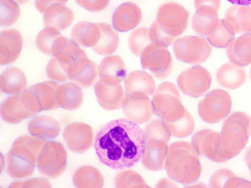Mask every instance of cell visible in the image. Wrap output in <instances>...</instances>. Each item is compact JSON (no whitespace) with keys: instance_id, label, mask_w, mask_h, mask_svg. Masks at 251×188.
I'll return each mask as SVG.
<instances>
[{"instance_id":"obj_6","label":"cell","mask_w":251,"mask_h":188,"mask_svg":"<svg viewBox=\"0 0 251 188\" xmlns=\"http://www.w3.org/2000/svg\"><path fill=\"white\" fill-rule=\"evenodd\" d=\"M87 57L85 52L75 43L69 40L63 49L51 59L46 66L48 77L58 82L70 79L79 61Z\"/></svg>"},{"instance_id":"obj_18","label":"cell","mask_w":251,"mask_h":188,"mask_svg":"<svg viewBox=\"0 0 251 188\" xmlns=\"http://www.w3.org/2000/svg\"><path fill=\"white\" fill-rule=\"evenodd\" d=\"M20 32L14 28L5 29L0 34V64H9L19 57L23 45Z\"/></svg>"},{"instance_id":"obj_9","label":"cell","mask_w":251,"mask_h":188,"mask_svg":"<svg viewBox=\"0 0 251 188\" xmlns=\"http://www.w3.org/2000/svg\"><path fill=\"white\" fill-rule=\"evenodd\" d=\"M142 67L149 70L156 78L164 80L173 69L172 56L166 46L157 42L148 45L140 55Z\"/></svg>"},{"instance_id":"obj_5","label":"cell","mask_w":251,"mask_h":188,"mask_svg":"<svg viewBox=\"0 0 251 188\" xmlns=\"http://www.w3.org/2000/svg\"><path fill=\"white\" fill-rule=\"evenodd\" d=\"M192 143L199 154L214 162L223 163L238 155L224 134L212 129L196 133Z\"/></svg>"},{"instance_id":"obj_16","label":"cell","mask_w":251,"mask_h":188,"mask_svg":"<svg viewBox=\"0 0 251 188\" xmlns=\"http://www.w3.org/2000/svg\"><path fill=\"white\" fill-rule=\"evenodd\" d=\"M95 92L99 104L107 110L117 109L123 107L126 99L121 83L110 84L100 79L95 86Z\"/></svg>"},{"instance_id":"obj_8","label":"cell","mask_w":251,"mask_h":188,"mask_svg":"<svg viewBox=\"0 0 251 188\" xmlns=\"http://www.w3.org/2000/svg\"><path fill=\"white\" fill-rule=\"evenodd\" d=\"M67 153L63 144L49 141L42 146L37 161L39 171L45 177H57L64 171L67 164Z\"/></svg>"},{"instance_id":"obj_31","label":"cell","mask_w":251,"mask_h":188,"mask_svg":"<svg viewBox=\"0 0 251 188\" xmlns=\"http://www.w3.org/2000/svg\"><path fill=\"white\" fill-rule=\"evenodd\" d=\"M56 100L59 107L68 110H75L80 106L83 101V93L80 87L72 83L59 85Z\"/></svg>"},{"instance_id":"obj_50","label":"cell","mask_w":251,"mask_h":188,"mask_svg":"<svg viewBox=\"0 0 251 188\" xmlns=\"http://www.w3.org/2000/svg\"><path fill=\"white\" fill-rule=\"evenodd\" d=\"M250 79L251 81V68L250 71Z\"/></svg>"},{"instance_id":"obj_48","label":"cell","mask_w":251,"mask_h":188,"mask_svg":"<svg viewBox=\"0 0 251 188\" xmlns=\"http://www.w3.org/2000/svg\"><path fill=\"white\" fill-rule=\"evenodd\" d=\"M230 3L237 5H247L251 4V0H227Z\"/></svg>"},{"instance_id":"obj_4","label":"cell","mask_w":251,"mask_h":188,"mask_svg":"<svg viewBox=\"0 0 251 188\" xmlns=\"http://www.w3.org/2000/svg\"><path fill=\"white\" fill-rule=\"evenodd\" d=\"M45 141L36 137L25 135L13 142L11 150L5 156V169L14 178L30 176Z\"/></svg>"},{"instance_id":"obj_29","label":"cell","mask_w":251,"mask_h":188,"mask_svg":"<svg viewBox=\"0 0 251 188\" xmlns=\"http://www.w3.org/2000/svg\"><path fill=\"white\" fill-rule=\"evenodd\" d=\"M60 127L58 121L48 116H38L30 120L28 125L29 133L43 140H50L59 133Z\"/></svg>"},{"instance_id":"obj_39","label":"cell","mask_w":251,"mask_h":188,"mask_svg":"<svg viewBox=\"0 0 251 188\" xmlns=\"http://www.w3.org/2000/svg\"><path fill=\"white\" fill-rule=\"evenodd\" d=\"M152 42H155L150 28L140 27L134 30L130 34L128 44L130 51L139 57L144 49Z\"/></svg>"},{"instance_id":"obj_44","label":"cell","mask_w":251,"mask_h":188,"mask_svg":"<svg viewBox=\"0 0 251 188\" xmlns=\"http://www.w3.org/2000/svg\"><path fill=\"white\" fill-rule=\"evenodd\" d=\"M196 11L218 12L220 6V0H194Z\"/></svg>"},{"instance_id":"obj_21","label":"cell","mask_w":251,"mask_h":188,"mask_svg":"<svg viewBox=\"0 0 251 188\" xmlns=\"http://www.w3.org/2000/svg\"><path fill=\"white\" fill-rule=\"evenodd\" d=\"M122 107L126 118L137 124L146 122L154 113L152 101L149 97H137L127 95Z\"/></svg>"},{"instance_id":"obj_11","label":"cell","mask_w":251,"mask_h":188,"mask_svg":"<svg viewBox=\"0 0 251 188\" xmlns=\"http://www.w3.org/2000/svg\"><path fill=\"white\" fill-rule=\"evenodd\" d=\"M231 105V98L228 93L222 89H216L200 101L198 113L204 122L216 123L228 115Z\"/></svg>"},{"instance_id":"obj_26","label":"cell","mask_w":251,"mask_h":188,"mask_svg":"<svg viewBox=\"0 0 251 188\" xmlns=\"http://www.w3.org/2000/svg\"><path fill=\"white\" fill-rule=\"evenodd\" d=\"M216 78L222 86L234 90L244 84L246 79V73L242 67L231 62L224 64L218 70Z\"/></svg>"},{"instance_id":"obj_33","label":"cell","mask_w":251,"mask_h":188,"mask_svg":"<svg viewBox=\"0 0 251 188\" xmlns=\"http://www.w3.org/2000/svg\"><path fill=\"white\" fill-rule=\"evenodd\" d=\"M100 29V36L97 43L92 48L97 53L109 55L117 48L119 38L117 32L109 25L104 23H97Z\"/></svg>"},{"instance_id":"obj_17","label":"cell","mask_w":251,"mask_h":188,"mask_svg":"<svg viewBox=\"0 0 251 188\" xmlns=\"http://www.w3.org/2000/svg\"><path fill=\"white\" fill-rule=\"evenodd\" d=\"M168 142L157 139H146L142 164L148 170L158 171L165 167Z\"/></svg>"},{"instance_id":"obj_49","label":"cell","mask_w":251,"mask_h":188,"mask_svg":"<svg viewBox=\"0 0 251 188\" xmlns=\"http://www.w3.org/2000/svg\"><path fill=\"white\" fill-rule=\"evenodd\" d=\"M18 4H23L27 2L30 0H12Z\"/></svg>"},{"instance_id":"obj_2","label":"cell","mask_w":251,"mask_h":188,"mask_svg":"<svg viewBox=\"0 0 251 188\" xmlns=\"http://www.w3.org/2000/svg\"><path fill=\"white\" fill-rule=\"evenodd\" d=\"M165 168L169 176L181 184L198 180L201 167L193 144L182 141L172 143L168 148Z\"/></svg>"},{"instance_id":"obj_42","label":"cell","mask_w":251,"mask_h":188,"mask_svg":"<svg viewBox=\"0 0 251 188\" xmlns=\"http://www.w3.org/2000/svg\"><path fill=\"white\" fill-rule=\"evenodd\" d=\"M218 19L217 13L196 11L192 19V27L198 34L206 35L209 27Z\"/></svg>"},{"instance_id":"obj_37","label":"cell","mask_w":251,"mask_h":188,"mask_svg":"<svg viewBox=\"0 0 251 188\" xmlns=\"http://www.w3.org/2000/svg\"><path fill=\"white\" fill-rule=\"evenodd\" d=\"M234 35L226 25L223 19H218L209 27L205 36L210 45L223 48L227 47L234 39Z\"/></svg>"},{"instance_id":"obj_45","label":"cell","mask_w":251,"mask_h":188,"mask_svg":"<svg viewBox=\"0 0 251 188\" xmlns=\"http://www.w3.org/2000/svg\"><path fill=\"white\" fill-rule=\"evenodd\" d=\"M68 0H35V6L41 13H44L50 7L58 4L64 5Z\"/></svg>"},{"instance_id":"obj_12","label":"cell","mask_w":251,"mask_h":188,"mask_svg":"<svg viewBox=\"0 0 251 188\" xmlns=\"http://www.w3.org/2000/svg\"><path fill=\"white\" fill-rule=\"evenodd\" d=\"M221 132L239 154L247 144L251 133V117L242 112L232 113L224 122Z\"/></svg>"},{"instance_id":"obj_30","label":"cell","mask_w":251,"mask_h":188,"mask_svg":"<svg viewBox=\"0 0 251 188\" xmlns=\"http://www.w3.org/2000/svg\"><path fill=\"white\" fill-rule=\"evenodd\" d=\"M100 29L97 24L87 22L76 24L71 31L73 41L77 45L85 47H93L98 42Z\"/></svg>"},{"instance_id":"obj_3","label":"cell","mask_w":251,"mask_h":188,"mask_svg":"<svg viewBox=\"0 0 251 188\" xmlns=\"http://www.w3.org/2000/svg\"><path fill=\"white\" fill-rule=\"evenodd\" d=\"M188 24L189 14L186 8L178 3L170 1L158 7L156 18L150 29L154 42L167 47L176 42Z\"/></svg>"},{"instance_id":"obj_38","label":"cell","mask_w":251,"mask_h":188,"mask_svg":"<svg viewBox=\"0 0 251 188\" xmlns=\"http://www.w3.org/2000/svg\"><path fill=\"white\" fill-rule=\"evenodd\" d=\"M164 123L171 135L178 138L189 136L195 128L194 119L187 110L173 121Z\"/></svg>"},{"instance_id":"obj_46","label":"cell","mask_w":251,"mask_h":188,"mask_svg":"<svg viewBox=\"0 0 251 188\" xmlns=\"http://www.w3.org/2000/svg\"><path fill=\"white\" fill-rule=\"evenodd\" d=\"M174 180L165 178L160 180L156 184V188H178V186Z\"/></svg>"},{"instance_id":"obj_20","label":"cell","mask_w":251,"mask_h":188,"mask_svg":"<svg viewBox=\"0 0 251 188\" xmlns=\"http://www.w3.org/2000/svg\"><path fill=\"white\" fill-rule=\"evenodd\" d=\"M124 86L128 95L147 97L154 92L155 84L153 78L147 72L135 70L126 77Z\"/></svg>"},{"instance_id":"obj_27","label":"cell","mask_w":251,"mask_h":188,"mask_svg":"<svg viewBox=\"0 0 251 188\" xmlns=\"http://www.w3.org/2000/svg\"><path fill=\"white\" fill-rule=\"evenodd\" d=\"M74 15L70 8L63 4L52 5L48 8L44 13V23L46 27L62 30L71 24Z\"/></svg>"},{"instance_id":"obj_13","label":"cell","mask_w":251,"mask_h":188,"mask_svg":"<svg viewBox=\"0 0 251 188\" xmlns=\"http://www.w3.org/2000/svg\"><path fill=\"white\" fill-rule=\"evenodd\" d=\"M177 83L183 94L198 98L209 90L211 76L207 69L196 66L180 73L177 77Z\"/></svg>"},{"instance_id":"obj_25","label":"cell","mask_w":251,"mask_h":188,"mask_svg":"<svg viewBox=\"0 0 251 188\" xmlns=\"http://www.w3.org/2000/svg\"><path fill=\"white\" fill-rule=\"evenodd\" d=\"M227 55L235 65L245 67L251 63V34L233 39L227 46Z\"/></svg>"},{"instance_id":"obj_24","label":"cell","mask_w":251,"mask_h":188,"mask_svg":"<svg viewBox=\"0 0 251 188\" xmlns=\"http://www.w3.org/2000/svg\"><path fill=\"white\" fill-rule=\"evenodd\" d=\"M126 69L122 59L118 55L105 57L100 67V79L110 84H118L125 79Z\"/></svg>"},{"instance_id":"obj_23","label":"cell","mask_w":251,"mask_h":188,"mask_svg":"<svg viewBox=\"0 0 251 188\" xmlns=\"http://www.w3.org/2000/svg\"><path fill=\"white\" fill-rule=\"evenodd\" d=\"M68 41L55 28L46 27L37 35L36 44L43 53L54 56L59 53Z\"/></svg>"},{"instance_id":"obj_40","label":"cell","mask_w":251,"mask_h":188,"mask_svg":"<svg viewBox=\"0 0 251 188\" xmlns=\"http://www.w3.org/2000/svg\"><path fill=\"white\" fill-rule=\"evenodd\" d=\"M115 187L117 188H150L142 177L130 169H123L114 178Z\"/></svg>"},{"instance_id":"obj_14","label":"cell","mask_w":251,"mask_h":188,"mask_svg":"<svg viewBox=\"0 0 251 188\" xmlns=\"http://www.w3.org/2000/svg\"><path fill=\"white\" fill-rule=\"evenodd\" d=\"M152 103L155 114L163 119L167 113L182 104L179 91L174 84L163 82L154 91Z\"/></svg>"},{"instance_id":"obj_41","label":"cell","mask_w":251,"mask_h":188,"mask_svg":"<svg viewBox=\"0 0 251 188\" xmlns=\"http://www.w3.org/2000/svg\"><path fill=\"white\" fill-rule=\"evenodd\" d=\"M0 24L9 26L18 20L20 9L17 3L12 0H0Z\"/></svg>"},{"instance_id":"obj_32","label":"cell","mask_w":251,"mask_h":188,"mask_svg":"<svg viewBox=\"0 0 251 188\" xmlns=\"http://www.w3.org/2000/svg\"><path fill=\"white\" fill-rule=\"evenodd\" d=\"M0 89L8 94H14L25 90L26 79L24 72L19 68L11 67L0 75Z\"/></svg>"},{"instance_id":"obj_10","label":"cell","mask_w":251,"mask_h":188,"mask_svg":"<svg viewBox=\"0 0 251 188\" xmlns=\"http://www.w3.org/2000/svg\"><path fill=\"white\" fill-rule=\"evenodd\" d=\"M173 49L177 60L191 65L204 63L212 51L208 40L196 36H187L177 39Z\"/></svg>"},{"instance_id":"obj_28","label":"cell","mask_w":251,"mask_h":188,"mask_svg":"<svg viewBox=\"0 0 251 188\" xmlns=\"http://www.w3.org/2000/svg\"><path fill=\"white\" fill-rule=\"evenodd\" d=\"M99 74L98 65L87 57L77 63L70 79L79 87L85 88L92 86Z\"/></svg>"},{"instance_id":"obj_7","label":"cell","mask_w":251,"mask_h":188,"mask_svg":"<svg viewBox=\"0 0 251 188\" xmlns=\"http://www.w3.org/2000/svg\"><path fill=\"white\" fill-rule=\"evenodd\" d=\"M41 111L38 100L29 88L8 97L0 106L2 119L10 123H19Z\"/></svg>"},{"instance_id":"obj_22","label":"cell","mask_w":251,"mask_h":188,"mask_svg":"<svg viewBox=\"0 0 251 188\" xmlns=\"http://www.w3.org/2000/svg\"><path fill=\"white\" fill-rule=\"evenodd\" d=\"M223 20L234 34H251V5L231 6L226 11Z\"/></svg>"},{"instance_id":"obj_1","label":"cell","mask_w":251,"mask_h":188,"mask_svg":"<svg viewBox=\"0 0 251 188\" xmlns=\"http://www.w3.org/2000/svg\"><path fill=\"white\" fill-rule=\"evenodd\" d=\"M146 145L144 132L127 118L111 120L98 131L94 141L100 161L115 169L129 168L140 161Z\"/></svg>"},{"instance_id":"obj_35","label":"cell","mask_w":251,"mask_h":188,"mask_svg":"<svg viewBox=\"0 0 251 188\" xmlns=\"http://www.w3.org/2000/svg\"><path fill=\"white\" fill-rule=\"evenodd\" d=\"M209 184L211 188H251V182L238 177L226 168H221L214 172Z\"/></svg>"},{"instance_id":"obj_47","label":"cell","mask_w":251,"mask_h":188,"mask_svg":"<svg viewBox=\"0 0 251 188\" xmlns=\"http://www.w3.org/2000/svg\"><path fill=\"white\" fill-rule=\"evenodd\" d=\"M245 160L251 174V145L249 146L246 151Z\"/></svg>"},{"instance_id":"obj_36","label":"cell","mask_w":251,"mask_h":188,"mask_svg":"<svg viewBox=\"0 0 251 188\" xmlns=\"http://www.w3.org/2000/svg\"><path fill=\"white\" fill-rule=\"evenodd\" d=\"M73 182L77 188H101L103 178L96 168L84 165L78 168L73 176Z\"/></svg>"},{"instance_id":"obj_15","label":"cell","mask_w":251,"mask_h":188,"mask_svg":"<svg viewBox=\"0 0 251 188\" xmlns=\"http://www.w3.org/2000/svg\"><path fill=\"white\" fill-rule=\"evenodd\" d=\"M63 136L70 150L82 153L88 150L92 144L93 130L86 123L72 122L65 128Z\"/></svg>"},{"instance_id":"obj_43","label":"cell","mask_w":251,"mask_h":188,"mask_svg":"<svg viewBox=\"0 0 251 188\" xmlns=\"http://www.w3.org/2000/svg\"><path fill=\"white\" fill-rule=\"evenodd\" d=\"M81 7L92 12H99L104 10L110 0H75Z\"/></svg>"},{"instance_id":"obj_19","label":"cell","mask_w":251,"mask_h":188,"mask_svg":"<svg viewBox=\"0 0 251 188\" xmlns=\"http://www.w3.org/2000/svg\"><path fill=\"white\" fill-rule=\"evenodd\" d=\"M142 11L136 4L131 2H125L115 10L112 17V24L115 29L120 32L128 31L141 22Z\"/></svg>"},{"instance_id":"obj_34","label":"cell","mask_w":251,"mask_h":188,"mask_svg":"<svg viewBox=\"0 0 251 188\" xmlns=\"http://www.w3.org/2000/svg\"><path fill=\"white\" fill-rule=\"evenodd\" d=\"M59 85L51 81H45L29 88L38 100L42 110L56 109L59 107L56 94Z\"/></svg>"}]
</instances>
